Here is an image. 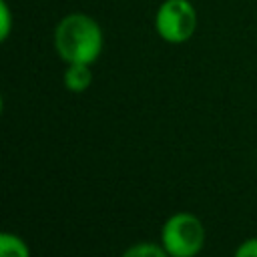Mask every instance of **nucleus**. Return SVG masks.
I'll list each match as a JSON object with an SVG mask.
<instances>
[{
	"mask_svg": "<svg viewBox=\"0 0 257 257\" xmlns=\"http://www.w3.org/2000/svg\"><path fill=\"white\" fill-rule=\"evenodd\" d=\"M62 84L68 92H74V94H80L84 90L90 88L92 84V68L90 64H66L64 68V74H62Z\"/></svg>",
	"mask_w": 257,
	"mask_h": 257,
	"instance_id": "20e7f679",
	"label": "nucleus"
},
{
	"mask_svg": "<svg viewBox=\"0 0 257 257\" xmlns=\"http://www.w3.org/2000/svg\"><path fill=\"white\" fill-rule=\"evenodd\" d=\"M12 32V10L6 0H0V40L6 42Z\"/></svg>",
	"mask_w": 257,
	"mask_h": 257,
	"instance_id": "0eeeda50",
	"label": "nucleus"
},
{
	"mask_svg": "<svg viewBox=\"0 0 257 257\" xmlns=\"http://www.w3.org/2000/svg\"><path fill=\"white\" fill-rule=\"evenodd\" d=\"M233 257H257V237H247L245 241H241Z\"/></svg>",
	"mask_w": 257,
	"mask_h": 257,
	"instance_id": "6e6552de",
	"label": "nucleus"
},
{
	"mask_svg": "<svg viewBox=\"0 0 257 257\" xmlns=\"http://www.w3.org/2000/svg\"><path fill=\"white\" fill-rule=\"evenodd\" d=\"M54 50L66 64H94L104 46L100 24L82 12H70L54 26Z\"/></svg>",
	"mask_w": 257,
	"mask_h": 257,
	"instance_id": "f257e3e1",
	"label": "nucleus"
},
{
	"mask_svg": "<svg viewBox=\"0 0 257 257\" xmlns=\"http://www.w3.org/2000/svg\"><path fill=\"white\" fill-rule=\"evenodd\" d=\"M155 32L167 44H185L197 30V10L191 0H165L155 12Z\"/></svg>",
	"mask_w": 257,
	"mask_h": 257,
	"instance_id": "7ed1b4c3",
	"label": "nucleus"
},
{
	"mask_svg": "<svg viewBox=\"0 0 257 257\" xmlns=\"http://www.w3.org/2000/svg\"><path fill=\"white\" fill-rule=\"evenodd\" d=\"M0 257H30L28 243L10 231L0 233Z\"/></svg>",
	"mask_w": 257,
	"mask_h": 257,
	"instance_id": "39448f33",
	"label": "nucleus"
},
{
	"mask_svg": "<svg viewBox=\"0 0 257 257\" xmlns=\"http://www.w3.org/2000/svg\"><path fill=\"white\" fill-rule=\"evenodd\" d=\"M207 241L203 221L189 213L177 211L161 227V245L171 257H197Z\"/></svg>",
	"mask_w": 257,
	"mask_h": 257,
	"instance_id": "f03ea898",
	"label": "nucleus"
},
{
	"mask_svg": "<svg viewBox=\"0 0 257 257\" xmlns=\"http://www.w3.org/2000/svg\"><path fill=\"white\" fill-rule=\"evenodd\" d=\"M120 257H171L165 247L161 243H155V241H139V243H133L131 247H126Z\"/></svg>",
	"mask_w": 257,
	"mask_h": 257,
	"instance_id": "423d86ee",
	"label": "nucleus"
}]
</instances>
